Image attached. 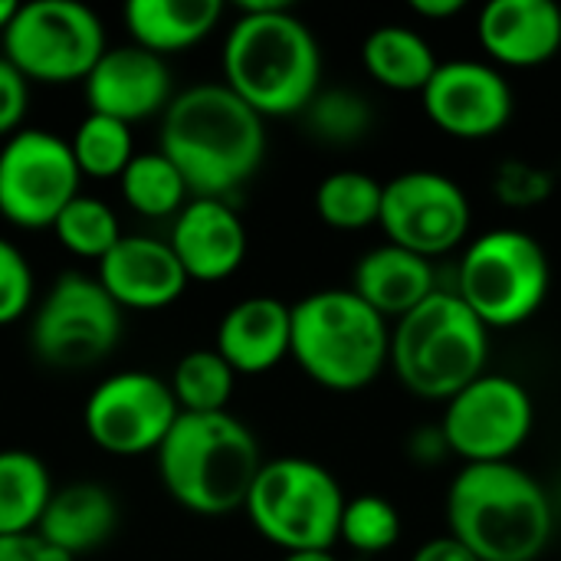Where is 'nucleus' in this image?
Masks as SVG:
<instances>
[{"mask_svg": "<svg viewBox=\"0 0 561 561\" xmlns=\"http://www.w3.org/2000/svg\"><path fill=\"white\" fill-rule=\"evenodd\" d=\"M118 339L122 306L82 273L59 276L30 322L33 355L56 371H85L105 362Z\"/></svg>", "mask_w": 561, "mask_h": 561, "instance_id": "9d476101", "label": "nucleus"}, {"mask_svg": "<svg viewBox=\"0 0 561 561\" xmlns=\"http://www.w3.org/2000/svg\"><path fill=\"white\" fill-rule=\"evenodd\" d=\"M125 204L151 220L161 217H178L184 204L191 201L187 181L181 171L161 154V151H141L131 158V164L118 178Z\"/></svg>", "mask_w": 561, "mask_h": 561, "instance_id": "a878e982", "label": "nucleus"}, {"mask_svg": "<svg viewBox=\"0 0 561 561\" xmlns=\"http://www.w3.org/2000/svg\"><path fill=\"white\" fill-rule=\"evenodd\" d=\"M302 118H306L309 135L332 148L358 145L375 128V108L368 95H362L358 89H345V85L319 89L316 99L306 105Z\"/></svg>", "mask_w": 561, "mask_h": 561, "instance_id": "c85d7f7f", "label": "nucleus"}, {"mask_svg": "<svg viewBox=\"0 0 561 561\" xmlns=\"http://www.w3.org/2000/svg\"><path fill=\"white\" fill-rule=\"evenodd\" d=\"M158 151L181 171L191 197L227 201L266 158V118L224 82L191 85L164 108Z\"/></svg>", "mask_w": 561, "mask_h": 561, "instance_id": "f257e3e1", "label": "nucleus"}, {"mask_svg": "<svg viewBox=\"0 0 561 561\" xmlns=\"http://www.w3.org/2000/svg\"><path fill=\"white\" fill-rule=\"evenodd\" d=\"M362 62L378 85L394 92H424L440 66L434 46L417 30L401 23L371 30L362 46Z\"/></svg>", "mask_w": 561, "mask_h": 561, "instance_id": "b1692460", "label": "nucleus"}, {"mask_svg": "<svg viewBox=\"0 0 561 561\" xmlns=\"http://www.w3.org/2000/svg\"><path fill=\"white\" fill-rule=\"evenodd\" d=\"M33 302V270L26 256L0 237V325H13Z\"/></svg>", "mask_w": 561, "mask_h": 561, "instance_id": "72a5a7b5", "label": "nucleus"}, {"mask_svg": "<svg viewBox=\"0 0 561 561\" xmlns=\"http://www.w3.org/2000/svg\"><path fill=\"white\" fill-rule=\"evenodd\" d=\"M253 431L230 411L181 414L158 447V473L171 500L197 516H227L247 506L263 470Z\"/></svg>", "mask_w": 561, "mask_h": 561, "instance_id": "20e7f679", "label": "nucleus"}, {"mask_svg": "<svg viewBox=\"0 0 561 561\" xmlns=\"http://www.w3.org/2000/svg\"><path fill=\"white\" fill-rule=\"evenodd\" d=\"M345 503L339 480L322 463L279 457L263 463L243 510L253 529L283 552H332Z\"/></svg>", "mask_w": 561, "mask_h": 561, "instance_id": "0eeeda50", "label": "nucleus"}, {"mask_svg": "<svg viewBox=\"0 0 561 561\" xmlns=\"http://www.w3.org/2000/svg\"><path fill=\"white\" fill-rule=\"evenodd\" d=\"M125 26L131 33V43L154 53H181L187 46H197L224 16L220 0H131L125 10Z\"/></svg>", "mask_w": 561, "mask_h": 561, "instance_id": "5701e85b", "label": "nucleus"}, {"mask_svg": "<svg viewBox=\"0 0 561 561\" xmlns=\"http://www.w3.org/2000/svg\"><path fill=\"white\" fill-rule=\"evenodd\" d=\"M118 526L115 496L99 483H69L53 490L36 536L66 549L69 556H85L112 539Z\"/></svg>", "mask_w": 561, "mask_h": 561, "instance_id": "4be33fe9", "label": "nucleus"}, {"mask_svg": "<svg viewBox=\"0 0 561 561\" xmlns=\"http://www.w3.org/2000/svg\"><path fill=\"white\" fill-rule=\"evenodd\" d=\"M411 561H480L467 546H460L454 536H440V539H431L424 542Z\"/></svg>", "mask_w": 561, "mask_h": 561, "instance_id": "c9c22d12", "label": "nucleus"}, {"mask_svg": "<svg viewBox=\"0 0 561 561\" xmlns=\"http://www.w3.org/2000/svg\"><path fill=\"white\" fill-rule=\"evenodd\" d=\"M289 355L316 385L362 391L388 368L391 329L352 289H319L293 306Z\"/></svg>", "mask_w": 561, "mask_h": 561, "instance_id": "423d86ee", "label": "nucleus"}, {"mask_svg": "<svg viewBox=\"0 0 561 561\" xmlns=\"http://www.w3.org/2000/svg\"><path fill=\"white\" fill-rule=\"evenodd\" d=\"M224 85L263 118L302 115L322 89L316 33L286 0H243L224 39Z\"/></svg>", "mask_w": 561, "mask_h": 561, "instance_id": "f03ea898", "label": "nucleus"}, {"mask_svg": "<svg viewBox=\"0 0 561 561\" xmlns=\"http://www.w3.org/2000/svg\"><path fill=\"white\" fill-rule=\"evenodd\" d=\"M56 240L82 260H105L112 247L122 240V227L115 210L89 194H79L53 224Z\"/></svg>", "mask_w": 561, "mask_h": 561, "instance_id": "7c9ffc66", "label": "nucleus"}, {"mask_svg": "<svg viewBox=\"0 0 561 561\" xmlns=\"http://www.w3.org/2000/svg\"><path fill=\"white\" fill-rule=\"evenodd\" d=\"M427 118L463 141L500 135L513 118V89L503 72L480 59L440 62L421 92Z\"/></svg>", "mask_w": 561, "mask_h": 561, "instance_id": "2eb2a0df", "label": "nucleus"}, {"mask_svg": "<svg viewBox=\"0 0 561 561\" xmlns=\"http://www.w3.org/2000/svg\"><path fill=\"white\" fill-rule=\"evenodd\" d=\"M69 148H72V158H76L82 178H122V171L135 158L131 125L89 112L79 122Z\"/></svg>", "mask_w": 561, "mask_h": 561, "instance_id": "c756f323", "label": "nucleus"}, {"mask_svg": "<svg viewBox=\"0 0 561 561\" xmlns=\"http://www.w3.org/2000/svg\"><path fill=\"white\" fill-rule=\"evenodd\" d=\"M490 362V329L463 306L454 289H437L391 329V358L398 381L424 401H450Z\"/></svg>", "mask_w": 561, "mask_h": 561, "instance_id": "39448f33", "label": "nucleus"}, {"mask_svg": "<svg viewBox=\"0 0 561 561\" xmlns=\"http://www.w3.org/2000/svg\"><path fill=\"white\" fill-rule=\"evenodd\" d=\"M339 539L358 556H385L401 539V513L378 493H362L345 503Z\"/></svg>", "mask_w": 561, "mask_h": 561, "instance_id": "2f4dec72", "label": "nucleus"}, {"mask_svg": "<svg viewBox=\"0 0 561 561\" xmlns=\"http://www.w3.org/2000/svg\"><path fill=\"white\" fill-rule=\"evenodd\" d=\"M536 408L529 391L506 375H480L447 401L440 434L447 450L470 463H513V454L529 440Z\"/></svg>", "mask_w": 561, "mask_h": 561, "instance_id": "f8f14e48", "label": "nucleus"}, {"mask_svg": "<svg viewBox=\"0 0 561 561\" xmlns=\"http://www.w3.org/2000/svg\"><path fill=\"white\" fill-rule=\"evenodd\" d=\"M171 250L187 279L220 283L243 266L247 227L227 201L191 197L171 227Z\"/></svg>", "mask_w": 561, "mask_h": 561, "instance_id": "f3484780", "label": "nucleus"}, {"mask_svg": "<svg viewBox=\"0 0 561 561\" xmlns=\"http://www.w3.org/2000/svg\"><path fill=\"white\" fill-rule=\"evenodd\" d=\"M352 293L365 299L378 316L404 319L437 293L434 263L394 243H381L355 263Z\"/></svg>", "mask_w": 561, "mask_h": 561, "instance_id": "412c9836", "label": "nucleus"}, {"mask_svg": "<svg viewBox=\"0 0 561 561\" xmlns=\"http://www.w3.org/2000/svg\"><path fill=\"white\" fill-rule=\"evenodd\" d=\"M549 283L542 243L526 230L496 227L463 250L454 293L486 329H513L542 309Z\"/></svg>", "mask_w": 561, "mask_h": 561, "instance_id": "6e6552de", "label": "nucleus"}, {"mask_svg": "<svg viewBox=\"0 0 561 561\" xmlns=\"http://www.w3.org/2000/svg\"><path fill=\"white\" fill-rule=\"evenodd\" d=\"M447 529L480 561H536L552 539V503L516 463H470L450 483Z\"/></svg>", "mask_w": 561, "mask_h": 561, "instance_id": "7ed1b4c3", "label": "nucleus"}, {"mask_svg": "<svg viewBox=\"0 0 561 561\" xmlns=\"http://www.w3.org/2000/svg\"><path fill=\"white\" fill-rule=\"evenodd\" d=\"M279 561H339L332 552H286Z\"/></svg>", "mask_w": 561, "mask_h": 561, "instance_id": "a19ab883", "label": "nucleus"}, {"mask_svg": "<svg viewBox=\"0 0 561 561\" xmlns=\"http://www.w3.org/2000/svg\"><path fill=\"white\" fill-rule=\"evenodd\" d=\"M181 408L171 385L148 371L108 375L85 401L82 424L89 440L112 457L158 454Z\"/></svg>", "mask_w": 561, "mask_h": 561, "instance_id": "4468645a", "label": "nucleus"}, {"mask_svg": "<svg viewBox=\"0 0 561 561\" xmlns=\"http://www.w3.org/2000/svg\"><path fill=\"white\" fill-rule=\"evenodd\" d=\"M53 496L49 470L26 450H0V536H33Z\"/></svg>", "mask_w": 561, "mask_h": 561, "instance_id": "393cba45", "label": "nucleus"}, {"mask_svg": "<svg viewBox=\"0 0 561 561\" xmlns=\"http://www.w3.org/2000/svg\"><path fill=\"white\" fill-rule=\"evenodd\" d=\"M556 191V178L549 168L526 161V158H510L493 171V194L503 207L516 210H533L546 204Z\"/></svg>", "mask_w": 561, "mask_h": 561, "instance_id": "473e14b6", "label": "nucleus"}, {"mask_svg": "<svg viewBox=\"0 0 561 561\" xmlns=\"http://www.w3.org/2000/svg\"><path fill=\"white\" fill-rule=\"evenodd\" d=\"M385 181L365 171H332L316 187V214L335 230H365L381 217Z\"/></svg>", "mask_w": 561, "mask_h": 561, "instance_id": "bb28decb", "label": "nucleus"}, {"mask_svg": "<svg viewBox=\"0 0 561 561\" xmlns=\"http://www.w3.org/2000/svg\"><path fill=\"white\" fill-rule=\"evenodd\" d=\"M0 39L3 56L30 82L49 85L85 82L92 66L108 49L102 20L76 0L20 3L13 23Z\"/></svg>", "mask_w": 561, "mask_h": 561, "instance_id": "1a4fd4ad", "label": "nucleus"}, {"mask_svg": "<svg viewBox=\"0 0 561 561\" xmlns=\"http://www.w3.org/2000/svg\"><path fill=\"white\" fill-rule=\"evenodd\" d=\"M411 10L421 20H450L463 10V0H414Z\"/></svg>", "mask_w": 561, "mask_h": 561, "instance_id": "e433bc0d", "label": "nucleus"}, {"mask_svg": "<svg viewBox=\"0 0 561 561\" xmlns=\"http://www.w3.org/2000/svg\"><path fill=\"white\" fill-rule=\"evenodd\" d=\"M30 549H33V561H76V556H69L66 549H59V546L39 539L36 533L30 536Z\"/></svg>", "mask_w": 561, "mask_h": 561, "instance_id": "58836bf2", "label": "nucleus"}, {"mask_svg": "<svg viewBox=\"0 0 561 561\" xmlns=\"http://www.w3.org/2000/svg\"><path fill=\"white\" fill-rule=\"evenodd\" d=\"M293 348V306L250 296L227 309L217 325V352L237 375H266Z\"/></svg>", "mask_w": 561, "mask_h": 561, "instance_id": "aec40b11", "label": "nucleus"}, {"mask_svg": "<svg viewBox=\"0 0 561 561\" xmlns=\"http://www.w3.org/2000/svg\"><path fill=\"white\" fill-rule=\"evenodd\" d=\"M0 561H33L30 536H0Z\"/></svg>", "mask_w": 561, "mask_h": 561, "instance_id": "4c0bfd02", "label": "nucleus"}, {"mask_svg": "<svg viewBox=\"0 0 561 561\" xmlns=\"http://www.w3.org/2000/svg\"><path fill=\"white\" fill-rule=\"evenodd\" d=\"M26 108H30V79L7 56H0V138L20 131Z\"/></svg>", "mask_w": 561, "mask_h": 561, "instance_id": "f704fd0d", "label": "nucleus"}, {"mask_svg": "<svg viewBox=\"0 0 561 561\" xmlns=\"http://www.w3.org/2000/svg\"><path fill=\"white\" fill-rule=\"evenodd\" d=\"M477 36L500 66H542L561 49V7L552 0H490Z\"/></svg>", "mask_w": 561, "mask_h": 561, "instance_id": "6ab92c4d", "label": "nucleus"}, {"mask_svg": "<svg viewBox=\"0 0 561 561\" xmlns=\"http://www.w3.org/2000/svg\"><path fill=\"white\" fill-rule=\"evenodd\" d=\"M82 171L66 138L23 128L0 148V217L20 230L53 227L82 194Z\"/></svg>", "mask_w": 561, "mask_h": 561, "instance_id": "9b49d317", "label": "nucleus"}, {"mask_svg": "<svg viewBox=\"0 0 561 561\" xmlns=\"http://www.w3.org/2000/svg\"><path fill=\"white\" fill-rule=\"evenodd\" d=\"M470 220L463 187L440 171H404L385 181L378 227L401 250L424 260L444 256L467 240Z\"/></svg>", "mask_w": 561, "mask_h": 561, "instance_id": "ddd939ff", "label": "nucleus"}, {"mask_svg": "<svg viewBox=\"0 0 561 561\" xmlns=\"http://www.w3.org/2000/svg\"><path fill=\"white\" fill-rule=\"evenodd\" d=\"M16 10H20V3H13V0H0V36H3V33H7V26L13 23Z\"/></svg>", "mask_w": 561, "mask_h": 561, "instance_id": "ea45409f", "label": "nucleus"}, {"mask_svg": "<svg viewBox=\"0 0 561 561\" xmlns=\"http://www.w3.org/2000/svg\"><path fill=\"white\" fill-rule=\"evenodd\" d=\"M102 289L122 309H164L187 289V273L168 240L122 237L105 260H99Z\"/></svg>", "mask_w": 561, "mask_h": 561, "instance_id": "a211bd4d", "label": "nucleus"}, {"mask_svg": "<svg viewBox=\"0 0 561 561\" xmlns=\"http://www.w3.org/2000/svg\"><path fill=\"white\" fill-rule=\"evenodd\" d=\"M237 371L220 358L217 348L187 352L171 375V394L181 414H220L230 404Z\"/></svg>", "mask_w": 561, "mask_h": 561, "instance_id": "cd10ccee", "label": "nucleus"}, {"mask_svg": "<svg viewBox=\"0 0 561 561\" xmlns=\"http://www.w3.org/2000/svg\"><path fill=\"white\" fill-rule=\"evenodd\" d=\"M82 85L89 112L118 118L125 125L164 115L174 99L168 62L135 43L105 49Z\"/></svg>", "mask_w": 561, "mask_h": 561, "instance_id": "dca6fc26", "label": "nucleus"}]
</instances>
